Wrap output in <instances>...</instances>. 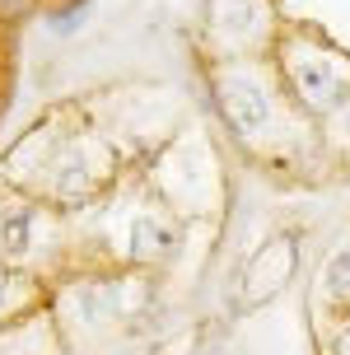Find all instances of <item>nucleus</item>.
Wrapping results in <instances>:
<instances>
[{
    "label": "nucleus",
    "mask_w": 350,
    "mask_h": 355,
    "mask_svg": "<svg viewBox=\"0 0 350 355\" xmlns=\"http://www.w3.org/2000/svg\"><path fill=\"white\" fill-rule=\"evenodd\" d=\"M5 285H10V276H5V271H0V295H5Z\"/></svg>",
    "instance_id": "7ed1b4c3"
},
{
    "label": "nucleus",
    "mask_w": 350,
    "mask_h": 355,
    "mask_svg": "<svg viewBox=\"0 0 350 355\" xmlns=\"http://www.w3.org/2000/svg\"><path fill=\"white\" fill-rule=\"evenodd\" d=\"M336 355H350V327L341 332V341H336Z\"/></svg>",
    "instance_id": "f03ea898"
},
{
    "label": "nucleus",
    "mask_w": 350,
    "mask_h": 355,
    "mask_svg": "<svg viewBox=\"0 0 350 355\" xmlns=\"http://www.w3.org/2000/svg\"><path fill=\"white\" fill-rule=\"evenodd\" d=\"M332 281H336V290L350 300V257H341V262L332 266Z\"/></svg>",
    "instance_id": "f257e3e1"
}]
</instances>
